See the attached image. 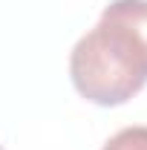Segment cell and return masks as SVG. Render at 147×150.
Segmentation results:
<instances>
[{
	"label": "cell",
	"instance_id": "cell-1",
	"mask_svg": "<svg viewBox=\"0 0 147 150\" xmlns=\"http://www.w3.org/2000/svg\"><path fill=\"white\" fill-rule=\"evenodd\" d=\"M75 90L92 104H124L147 84V0H112L69 55Z\"/></svg>",
	"mask_w": 147,
	"mask_h": 150
},
{
	"label": "cell",
	"instance_id": "cell-2",
	"mask_svg": "<svg viewBox=\"0 0 147 150\" xmlns=\"http://www.w3.org/2000/svg\"><path fill=\"white\" fill-rule=\"evenodd\" d=\"M101 150H147V127H124L112 136Z\"/></svg>",
	"mask_w": 147,
	"mask_h": 150
},
{
	"label": "cell",
	"instance_id": "cell-3",
	"mask_svg": "<svg viewBox=\"0 0 147 150\" xmlns=\"http://www.w3.org/2000/svg\"><path fill=\"white\" fill-rule=\"evenodd\" d=\"M0 150H3V144H0Z\"/></svg>",
	"mask_w": 147,
	"mask_h": 150
}]
</instances>
